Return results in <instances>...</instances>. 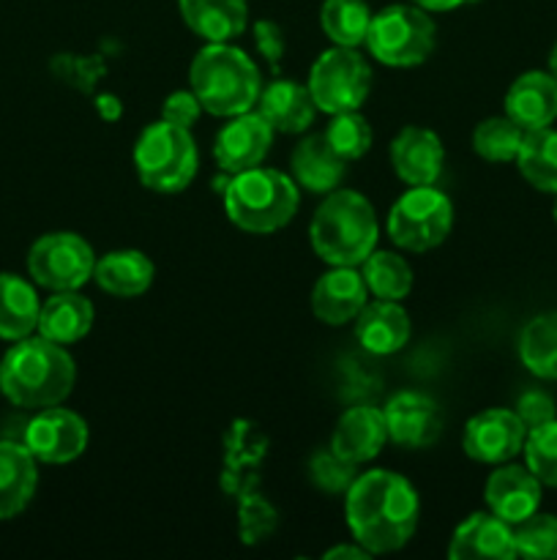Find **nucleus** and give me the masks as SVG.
I'll return each mask as SVG.
<instances>
[{
    "mask_svg": "<svg viewBox=\"0 0 557 560\" xmlns=\"http://www.w3.org/2000/svg\"><path fill=\"white\" fill-rule=\"evenodd\" d=\"M347 525L355 541L371 552H396L418 525V495L404 476L369 470L347 490Z\"/></svg>",
    "mask_w": 557,
    "mask_h": 560,
    "instance_id": "f257e3e1",
    "label": "nucleus"
},
{
    "mask_svg": "<svg viewBox=\"0 0 557 560\" xmlns=\"http://www.w3.org/2000/svg\"><path fill=\"white\" fill-rule=\"evenodd\" d=\"M74 361L63 345L44 337L16 339L0 361V392L16 408H52L74 388Z\"/></svg>",
    "mask_w": 557,
    "mask_h": 560,
    "instance_id": "f03ea898",
    "label": "nucleus"
},
{
    "mask_svg": "<svg viewBox=\"0 0 557 560\" xmlns=\"http://www.w3.org/2000/svg\"><path fill=\"white\" fill-rule=\"evenodd\" d=\"M189 80L202 109L218 118L249 113L262 93L254 60L227 42H213L200 49L189 69Z\"/></svg>",
    "mask_w": 557,
    "mask_h": 560,
    "instance_id": "7ed1b4c3",
    "label": "nucleus"
},
{
    "mask_svg": "<svg viewBox=\"0 0 557 560\" xmlns=\"http://www.w3.org/2000/svg\"><path fill=\"white\" fill-rule=\"evenodd\" d=\"M311 246L331 266H358L375 252L377 217L366 197L333 189L311 219Z\"/></svg>",
    "mask_w": 557,
    "mask_h": 560,
    "instance_id": "20e7f679",
    "label": "nucleus"
},
{
    "mask_svg": "<svg viewBox=\"0 0 557 560\" xmlns=\"http://www.w3.org/2000/svg\"><path fill=\"white\" fill-rule=\"evenodd\" d=\"M224 208L235 228L246 233H273L298 211V184L276 170L251 167L233 175L224 189Z\"/></svg>",
    "mask_w": 557,
    "mask_h": 560,
    "instance_id": "39448f33",
    "label": "nucleus"
},
{
    "mask_svg": "<svg viewBox=\"0 0 557 560\" xmlns=\"http://www.w3.org/2000/svg\"><path fill=\"white\" fill-rule=\"evenodd\" d=\"M134 164L147 189L183 191L197 173V145L189 129L158 120L137 140Z\"/></svg>",
    "mask_w": 557,
    "mask_h": 560,
    "instance_id": "423d86ee",
    "label": "nucleus"
},
{
    "mask_svg": "<svg viewBox=\"0 0 557 560\" xmlns=\"http://www.w3.org/2000/svg\"><path fill=\"white\" fill-rule=\"evenodd\" d=\"M366 47L386 66H418L435 47V22L420 5H388L371 14Z\"/></svg>",
    "mask_w": 557,
    "mask_h": 560,
    "instance_id": "0eeeda50",
    "label": "nucleus"
},
{
    "mask_svg": "<svg viewBox=\"0 0 557 560\" xmlns=\"http://www.w3.org/2000/svg\"><path fill=\"white\" fill-rule=\"evenodd\" d=\"M453 224V206L442 191L415 186L396 200L388 217V235L410 252H429L448 238Z\"/></svg>",
    "mask_w": 557,
    "mask_h": 560,
    "instance_id": "6e6552de",
    "label": "nucleus"
},
{
    "mask_svg": "<svg viewBox=\"0 0 557 560\" xmlns=\"http://www.w3.org/2000/svg\"><path fill=\"white\" fill-rule=\"evenodd\" d=\"M371 71L353 47H333L317 58L309 74V91L317 109L328 115L353 113L369 96Z\"/></svg>",
    "mask_w": 557,
    "mask_h": 560,
    "instance_id": "1a4fd4ad",
    "label": "nucleus"
},
{
    "mask_svg": "<svg viewBox=\"0 0 557 560\" xmlns=\"http://www.w3.org/2000/svg\"><path fill=\"white\" fill-rule=\"evenodd\" d=\"M96 257L87 241L74 233H49L31 246L27 271L42 288L80 290L93 277Z\"/></svg>",
    "mask_w": 557,
    "mask_h": 560,
    "instance_id": "9d476101",
    "label": "nucleus"
},
{
    "mask_svg": "<svg viewBox=\"0 0 557 560\" xmlns=\"http://www.w3.org/2000/svg\"><path fill=\"white\" fill-rule=\"evenodd\" d=\"M524 438H528V427L522 424L517 410L491 408L467 421L462 446L464 454L475 463L500 465L522 452Z\"/></svg>",
    "mask_w": 557,
    "mask_h": 560,
    "instance_id": "9b49d317",
    "label": "nucleus"
},
{
    "mask_svg": "<svg viewBox=\"0 0 557 560\" xmlns=\"http://www.w3.org/2000/svg\"><path fill=\"white\" fill-rule=\"evenodd\" d=\"M25 446L38 463L63 465L87 446V424L66 408H44L25 430Z\"/></svg>",
    "mask_w": 557,
    "mask_h": 560,
    "instance_id": "f8f14e48",
    "label": "nucleus"
},
{
    "mask_svg": "<svg viewBox=\"0 0 557 560\" xmlns=\"http://www.w3.org/2000/svg\"><path fill=\"white\" fill-rule=\"evenodd\" d=\"M273 129L260 113H240L233 115V124L218 131L213 142V156L216 164L227 175H238L244 170L260 167L262 159L271 148Z\"/></svg>",
    "mask_w": 557,
    "mask_h": 560,
    "instance_id": "ddd939ff",
    "label": "nucleus"
},
{
    "mask_svg": "<svg viewBox=\"0 0 557 560\" xmlns=\"http://www.w3.org/2000/svg\"><path fill=\"white\" fill-rule=\"evenodd\" d=\"M388 438L404 448H424L440 438L442 410L431 397L418 392H399L386 405Z\"/></svg>",
    "mask_w": 557,
    "mask_h": 560,
    "instance_id": "4468645a",
    "label": "nucleus"
},
{
    "mask_svg": "<svg viewBox=\"0 0 557 560\" xmlns=\"http://www.w3.org/2000/svg\"><path fill=\"white\" fill-rule=\"evenodd\" d=\"M442 142L435 131L407 126L391 142V164L399 178L410 186H431L442 173Z\"/></svg>",
    "mask_w": 557,
    "mask_h": 560,
    "instance_id": "2eb2a0df",
    "label": "nucleus"
},
{
    "mask_svg": "<svg viewBox=\"0 0 557 560\" xmlns=\"http://www.w3.org/2000/svg\"><path fill=\"white\" fill-rule=\"evenodd\" d=\"M448 558L453 560H511L517 558L513 528L497 514H470L453 530Z\"/></svg>",
    "mask_w": 557,
    "mask_h": 560,
    "instance_id": "dca6fc26",
    "label": "nucleus"
},
{
    "mask_svg": "<svg viewBox=\"0 0 557 560\" xmlns=\"http://www.w3.org/2000/svg\"><path fill=\"white\" fill-rule=\"evenodd\" d=\"M366 306V282L364 273L355 271V266H333L311 293V310L328 326H342L355 320L358 312Z\"/></svg>",
    "mask_w": 557,
    "mask_h": 560,
    "instance_id": "f3484780",
    "label": "nucleus"
},
{
    "mask_svg": "<svg viewBox=\"0 0 557 560\" xmlns=\"http://www.w3.org/2000/svg\"><path fill=\"white\" fill-rule=\"evenodd\" d=\"M484 495L491 514L506 520L508 525H517L538 512L541 481L530 474V468L508 465V468L495 470L489 476Z\"/></svg>",
    "mask_w": 557,
    "mask_h": 560,
    "instance_id": "a211bd4d",
    "label": "nucleus"
},
{
    "mask_svg": "<svg viewBox=\"0 0 557 560\" xmlns=\"http://www.w3.org/2000/svg\"><path fill=\"white\" fill-rule=\"evenodd\" d=\"M506 115L524 131L544 129L557 118V80L546 71L517 77L506 93Z\"/></svg>",
    "mask_w": 557,
    "mask_h": 560,
    "instance_id": "6ab92c4d",
    "label": "nucleus"
},
{
    "mask_svg": "<svg viewBox=\"0 0 557 560\" xmlns=\"http://www.w3.org/2000/svg\"><path fill=\"white\" fill-rule=\"evenodd\" d=\"M355 337L360 348L375 355H391L410 339V317L396 301L377 299L355 317Z\"/></svg>",
    "mask_w": 557,
    "mask_h": 560,
    "instance_id": "aec40b11",
    "label": "nucleus"
},
{
    "mask_svg": "<svg viewBox=\"0 0 557 560\" xmlns=\"http://www.w3.org/2000/svg\"><path fill=\"white\" fill-rule=\"evenodd\" d=\"M386 441V413L377 408H353L339 419L331 438V448L339 457L360 465L366 463V459L377 457Z\"/></svg>",
    "mask_w": 557,
    "mask_h": 560,
    "instance_id": "412c9836",
    "label": "nucleus"
},
{
    "mask_svg": "<svg viewBox=\"0 0 557 560\" xmlns=\"http://www.w3.org/2000/svg\"><path fill=\"white\" fill-rule=\"evenodd\" d=\"M317 104L311 98L309 85H298L293 80H276L260 93V115L271 124L273 131L298 135L309 129L315 120Z\"/></svg>",
    "mask_w": 557,
    "mask_h": 560,
    "instance_id": "4be33fe9",
    "label": "nucleus"
},
{
    "mask_svg": "<svg viewBox=\"0 0 557 560\" xmlns=\"http://www.w3.org/2000/svg\"><path fill=\"white\" fill-rule=\"evenodd\" d=\"M36 457L20 443L0 441V520H11L36 492Z\"/></svg>",
    "mask_w": 557,
    "mask_h": 560,
    "instance_id": "5701e85b",
    "label": "nucleus"
},
{
    "mask_svg": "<svg viewBox=\"0 0 557 560\" xmlns=\"http://www.w3.org/2000/svg\"><path fill=\"white\" fill-rule=\"evenodd\" d=\"M268 441L251 421H235L227 435V468H224V490L229 495H246L257 490V476L249 474L265 457Z\"/></svg>",
    "mask_w": 557,
    "mask_h": 560,
    "instance_id": "b1692460",
    "label": "nucleus"
},
{
    "mask_svg": "<svg viewBox=\"0 0 557 560\" xmlns=\"http://www.w3.org/2000/svg\"><path fill=\"white\" fill-rule=\"evenodd\" d=\"M93 304L74 290H60L38 312V334L49 342L74 345L91 331Z\"/></svg>",
    "mask_w": 557,
    "mask_h": 560,
    "instance_id": "393cba45",
    "label": "nucleus"
},
{
    "mask_svg": "<svg viewBox=\"0 0 557 560\" xmlns=\"http://www.w3.org/2000/svg\"><path fill=\"white\" fill-rule=\"evenodd\" d=\"M344 164L347 162L328 145L325 135L306 137L293 151L295 184L315 191V195H328L342 184Z\"/></svg>",
    "mask_w": 557,
    "mask_h": 560,
    "instance_id": "a878e982",
    "label": "nucleus"
},
{
    "mask_svg": "<svg viewBox=\"0 0 557 560\" xmlns=\"http://www.w3.org/2000/svg\"><path fill=\"white\" fill-rule=\"evenodd\" d=\"M178 3L186 25L208 44L229 42L246 31V16H249L246 0H178Z\"/></svg>",
    "mask_w": 557,
    "mask_h": 560,
    "instance_id": "bb28decb",
    "label": "nucleus"
},
{
    "mask_svg": "<svg viewBox=\"0 0 557 560\" xmlns=\"http://www.w3.org/2000/svg\"><path fill=\"white\" fill-rule=\"evenodd\" d=\"M93 279L98 288L118 299L142 295L153 282V262L137 249L109 252L93 268Z\"/></svg>",
    "mask_w": 557,
    "mask_h": 560,
    "instance_id": "cd10ccee",
    "label": "nucleus"
},
{
    "mask_svg": "<svg viewBox=\"0 0 557 560\" xmlns=\"http://www.w3.org/2000/svg\"><path fill=\"white\" fill-rule=\"evenodd\" d=\"M36 290L14 273H0V339H25L38 328Z\"/></svg>",
    "mask_w": 557,
    "mask_h": 560,
    "instance_id": "c85d7f7f",
    "label": "nucleus"
},
{
    "mask_svg": "<svg viewBox=\"0 0 557 560\" xmlns=\"http://www.w3.org/2000/svg\"><path fill=\"white\" fill-rule=\"evenodd\" d=\"M517 164L528 184H533L538 191L557 195V131L549 126L524 131Z\"/></svg>",
    "mask_w": 557,
    "mask_h": 560,
    "instance_id": "c756f323",
    "label": "nucleus"
},
{
    "mask_svg": "<svg viewBox=\"0 0 557 560\" xmlns=\"http://www.w3.org/2000/svg\"><path fill=\"white\" fill-rule=\"evenodd\" d=\"M519 359L535 377L557 381V312H544L522 328Z\"/></svg>",
    "mask_w": 557,
    "mask_h": 560,
    "instance_id": "7c9ffc66",
    "label": "nucleus"
},
{
    "mask_svg": "<svg viewBox=\"0 0 557 560\" xmlns=\"http://www.w3.org/2000/svg\"><path fill=\"white\" fill-rule=\"evenodd\" d=\"M371 11L364 0H325L320 9V25L339 47H358L369 33Z\"/></svg>",
    "mask_w": 557,
    "mask_h": 560,
    "instance_id": "2f4dec72",
    "label": "nucleus"
},
{
    "mask_svg": "<svg viewBox=\"0 0 557 560\" xmlns=\"http://www.w3.org/2000/svg\"><path fill=\"white\" fill-rule=\"evenodd\" d=\"M364 282L377 299L402 301L413 288V268L402 255L371 252L364 260Z\"/></svg>",
    "mask_w": 557,
    "mask_h": 560,
    "instance_id": "473e14b6",
    "label": "nucleus"
},
{
    "mask_svg": "<svg viewBox=\"0 0 557 560\" xmlns=\"http://www.w3.org/2000/svg\"><path fill=\"white\" fill-rule=\"evenodd\" d=\"M524 129L513 124L511 118H489L478 124L473 131V148L478 156L489 159V162H513L522 148Z\"/></svg>",
    "mask_w": 557,
    "mask_h": 560,
    "instance_id": "72a5a7b5",
    "label": "nucleus"
},
{
    "mask_svg": "<svg viewBox=\"0 0 557 560\" xmlns=\"http://www.w3.org/2000/svg\"><path fill=\"white\" fill-rule=\"evenodd\" d=\"M517 556L530 560L557 558V517L555 514H530L522 523L511 525Z\"/></svg>",
    "mask_w": 557,
    "mask_h": 560,
    "instance_id": "f704fd0d",
    "label": "nucleus"
},
{
    "mask_svg": "<svg viewBox=\"0 0 557 560\" xmlns=\"http://www.w3.org/2000/svg\"><path fill=\"white\" fill-rule=\"evenodd\" d=\"M524 459L541 485L557 487V419L528 430L524 438Z\"/></svg>",
    "mask_w": 557,
    "mask_h": 560,
    "instance_id": "c9c22d12",
    "label": "nucleus"
},
{
    "mask_svg": "<svg viewBox=\"0 0 557 560\" xmlns=\"http://www.w3.org/2000/svg\"><path fill=\"white\" fill-rule=\"evenodd\" d=\"M325 140L344 162H353L371 148V129L364 115H358L355 109L353 113H339L328 124Z\"/></svg>",
    "mask_w": 557,
    "mask_h": 560,
    "instance_id": "e433bc0d",
    "label": "nucleus"
},
{
    "mask_svg": "<svg viewBox=\"0 0 557 560\" xmlns=\"http://www.w3.org/2000/svg\"><path fill=\"white\" fill-rule=\"evenodd\" d=\"M311 481H315L320 490L331 492V495H339V492H347L353 487V481L358 479L355 476V463L339 457L333 448H325V452H317L309 463Z\"/></svg>",
    "mask_w": 557,
    "mask_h": 560,
    "instance_id": "4c0bfd02",
    "label": "nucleus"
},
{
    "mask_svg": "<svg viewBox=\"0 0 557 560\" xmlns=\"http://www.w3.org/2000/svg\"><path fill=\"white\" fill-rule=\"evenodd\" d=\"M52 74L76 91L91 93L93 85L107 74V63L98 55H55Z\"/></svg>",
    "mask_w": 557,
    "mask_h": 560,
    "instance_id": "58836bf2",
    "label": "nucleus"
},
{
    "mask_svg": "<svg viewBox=\"0 0 557 560\" xmlns=\"http://www.w3.org/2000/svg\"><path fill=\"white\" fill-rule=\"evenodd\" d=\"M273 528H276V512L271 509V503L257 490L240 495V536L246 545H257L271 536Z\"/></svg>",
    "mask_w": 557,
    "mask_h": 560,
    "instance_id": "ea45409f",
    "label": "nucleus"
},
{
    "mask_svg": "<svg viewBox=\"0 0 557 560\" xmlns=\"http://www.w3.org/2000/svg\"><path fill=\"white\" fill-rule=\"evenodd\" d=\"M202 113V104L200 98L194 96V91H178L173 96H167L162 107V120L175 126H183V129H191L197 124Z\"/></svg>",
    "mask_w": 557,
    "mask_h": 560,
    "instance_id": "a19ab883",
    "label": "nucleus"
},
{
    "mask_svg": "<svg viewBox=\"0 0 557 560\" xmlns=\"http://www.w3.org/2000/svg\"><path fill=\"white\" fill-rule=\"evenodd\" d=\"M517 416L522 419V424L528 430L546 424V421L555 419V402H552L549 394L544 392H528L519 397L517 402Z\"/></svg>",
    "mask_w": 557,
    "mask_h": 560,
    "instance_id": "79ce46f5",
    "label": "nucleus"
},
{
    "mask_svg": "<svg viewBox=\"0 0 557 560\" xmlns=\"http://www.w3.org/2000/svg\"><path fill=\"white\" fill-rule=\"evenodd\" d=\"M254 44H257V49H260L262 58H265L273 69H278V63H282V58H284L282 27L271 20H260L254 25Z\"/></svg>",
    "mask_w": 557,
    "mask_h": 560,
    "instance_id": "37998d69",
    "label": "nucleus"
},
{
    "mask_svg": "<svg viewBox=\"0 0 557 560\" xmlns=\"http://www.w3.org/2000/svg\"><path fill=\"white\" fill-rule=\"evenodd\" d=\"M96 109L104 120H118L123 113V104L112 93H104V96H96Z\"/></svg>",
    "mask_w": 557,
    "mask_h": 560,
    "instance_id": "c03bdc74",
    "label": "nucleus"
},
{
    "mask_svg": "<svg viewBox=\"0 0 557 560\" xmlns=\"http://www.w3.org/2000/svg\"><path fill=\"white\" fill-rule=\"evenodd\" d=\"M371 556V552L369 550H366V547H333V550H328L325 552V558L328 560H333V558H355V560H358V558H369Z\"/></svg>",
    "mask_w": 557,
    "mask_h": 560,
    "instance_id": "a18cd8bd",
    "label": "nucleus"
},
{
    "mask_svg": "<svg viewBox=\"0 0 557 560\" xmlns=\"http://www.w3.org/2000/svg\"><path fill=\"white\" fill-rule=\"evenodd\" d=\"M462 3H467V0H415V5L426 11H451L459 9Z\"/></svg>",
    "mask_w": 557,
    "mask_h": 560,
    "instance_id": "49530a36",
    "label": "nucleus"
},
{
    "mask_svg": "<svg viewBox=\"0 0 557 560\" xmlns=\"http://www.w3.org/2000/svg\"><path fill=\"white\" fill-rule=\"evenodd\" d=\"M549 69H552V77L557 80V44H555V49H552V55H549Z\"/></svg>",
    "mask_w": 557,
    "mask_h": 560,
    "instance_id": "de8ad7c7",
    "label": "nucleus"
},
{
    "mask_svg": "<svg viewBox=\"0 0 557 560\" xmlns=\"http://www.w3.org/2000/svg\"><path fill=\"white\" fill-rule=\"evenodd\" d=\"M552 213H555V222H557V202H555V211H552Z\"/></svg>",
    "mask_w": 557,
    "mask_h": 560,
    "instance_id": "09e8293b",
    "label": "nucleus"
}]
</instances>
